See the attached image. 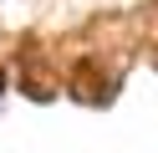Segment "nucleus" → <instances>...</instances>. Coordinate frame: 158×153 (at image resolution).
Instances as JSON below:
<instances>
[{
	"label": "nucleus",
	"mask_w": 158,
	"mask_h": 153,
	"mask_svg": "<svg viewBox=\"0 0 158 153\" xmlns=\"http://www.w3.org/2000/svg\"><path fill=\"white\" fill-rule=\"evenodd\" d=\"M0 92H5V71H0Z\"/></svg>",
	"instance_id": "obj_1"
}]
</instances>
